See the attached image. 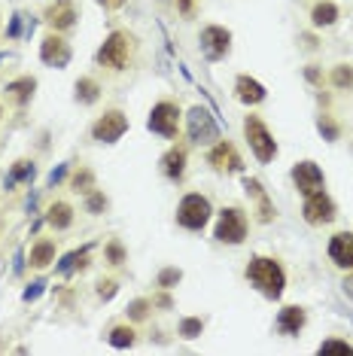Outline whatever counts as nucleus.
Listing matches in <instances>:
<instances>
[{"label": "nucleus", "mask_w": 353, "mask_h": 356, "mask_svg": "<svg viewBox=\"0 0 353 356\" xmlns=\"http://www.w3.org/2000/svg\"><path fill=\"white\" fill-rule=\"evenodd\" d=\"M247 280L268 298H280L286 287V274L280 268V262L268 259V256H253L250 265H247Z\"/></svg>", "instance_id": "f257e3e1"}, {"label": "nucleus", "mask_w": 353, "mask_h": 356, "mask_svg": "<svg viewBox=\"0 0 353 356\" xmlns=\"http://www.w3.org/2000/svg\"><path fill=\"white\" fill-rule=\"evenodd\" d=\"M210 213H214V208H210L207 198L198 195V192H189V195L176 204V223L189 232H201L204 225H207Z\"/></svg>", "instance_id": "f03ea898"}, {"label": "nucleus", "mask_w": 353, "mask_h": 356, "mask_svg": "<svg viewBox=\"0 0 353 356\" xmlns=\"http://www.w3.org/2000/svg\"><path fill=\"white\" fill-rule=\"evenodd\" d=\"M244 134H247V144H250L253 155H256L262 165H268V162L277 155V144H274L271 131H268L265 122L259 116H247L244 119Z\"/></svg>", "instance_id": "7ed1b4c3"}, {"label": "nucleus", "mask_w": 353, "mask_h": 356, "mask_svg": "<svg viewBox=\"0 0 353 356\" xmlns=\"http://www.w3.org/2000/svg\"><path fill=\"white\" fill-rule=\"evenodd\" d=\"M146 128H150L152 134H161V137H176V131H180V110H176V104L171 101H159L152 107L150 119H146Z\"/></svg>", "instance_id": "20e7f679"}, {"label": "nucleus", "mask_w": 353, "mask_h": 356, "mask_svg": "<svg viewBox=\"0 0 353 356\" xmlns=\"http://www.w3.org/2000/svg\"><path fill=\"white\" fill-rule=\"evenodd\" d=\"M247 238V216L238 208H225L216 223V241L220 244H244Z\"/></svg>", "instance_id": "39448f33"}, {"label": "nucleus", "mask_w": 353, "mask_h": 356, "mask_svg": "<svg viewBox=\"0 0 353 356\" xmlns=\"http://www.w3.org/2000/svg\"><path fill=\"white\" fill-rule=\"evenodd\" d=\"M128 131V116L122 110H107L95 125H91V137L98 144H116L122 134Z\"/></svg>", "instance_id": "423d86ee"}, {"label": "nucleus", "mask_w": 353, "mask_h": 356, "mask_svg": "<svg viewBox=\"0 0 353 356\" xmlns=\"http://www.w3.org/2000/svg\"><path fill=\"white\" fill-rule=\"evenodd\" d=\"M186 128H189V137H192L195 144H210V140L220 137V125H216V119L210 116L204 107H192V110H189Z\"/></svg>", "instance_id": "0eeeda50"}, {"label": "nucleus", "mask_w": 353, "mask_h": 356, "mask_svg": "<svg viewBox=\"0 0 353 356\" xmlns=\"http://www.w3.org/2000/svg\"><path fill=\"white\" fill-rule=\"evenodd\" d=\"M128 34L122 31H113L107 40H104V46L98 49V61L104 64V67H113V70H122L125 61H128Z\"/></svg>", "instance_id": "6e6552de"}, {"label": "nucleus", "mask_w": 353, "mask_h": 356, "mask_svg": "<svg viewBox=\"0 0 353 356\" xmlns=\"http://www.w3.org/2000/svg\"><path fill=\"white\" fill-rule=\"evenodd\" d=\"M229 49H231V34L225 31V27L220 25H207L201 31V52H204V58H210V61H220L229 55Z\"/></svg>", "instance_id": "1a4fd4ad"}, {"label": "nucleus", "mask_w": 353, "mask_h": 356, "mask_svg": "<svg viewBox=\"0 0 353 356\" xmlns=\"http://www.w3.org/2000/svg\"><path fill=\"white\" fill-rule=\"evenodd\" d=\"M301 213H305V219L310 225H326L335 219V201L326 195V192H314V195H305V208H301Z\"/></svg>", "instance_id": "9d476101"}, {"label": "nucleus", "mask_w": 353, "mask_h": 356, "mask_svg": "<svg viewBox=\"0 0 353 356\" xmlns=\"http://www.w3.org/2000/svg\"><path fill=\"white\" fill-rule=\"evenodd\" d=\"M293 183H295V189L301 192V195H314V192H320L323 189V183H326V177H323V170L317 162H299V165L293 168Z\"/></svg>", "instance_id": "9b49d317"}, {"label": "nucleus", "mask_w": 353, "mask_h": 356, "mask_svg": "<svg viewBox=\"0 0 353 356\" xmlns=\"http://www.w3.org/2000/svg\"><path fill=\"white\" fill-rule=\"evenodd\" d=\"M207 162L214 165V170H220V174H235V170L244 168V162H241V155H238V149L231 146V144H225V140L210 149Z\"/></svg>", "instance_id": "f8f14e48"}, {"label": "nucleus", "mask_w": 353, "mask_h": 356, "mask_svg": "<svg viewBox=\"0 0 353 356\" xmlns=\"http://www.w3.org/2000/svg\"><path fill=\"white\" fill-rule=\"evenodd\" d=\"M40 58H43V64H49V67H67L70 61V46L61 37H55V34H49V37L40 43Z\"/></svg>", "instance_id": "ddd939ff"}, {"label": "nucleus", "mask_w": 353, "mask_h": 356, "mask_svg": "<svg viewBox=\"0 0 353 356\" xmlns=\"http://www.w3.org/2000/svg\"><path fill=\"white\" fill-rule=\"evenodd\" d=\"M329 259L338 268H348L353 271V232H338L329 241Z\"/></svg>", "instance_id": "4468645a"}, {"label": "nucleus", "mask_w": 353, "mask_h": 356, "mask_svg": "<svg viewBox=\"0 0 353 356\" xmlns=\"http://www.w3.org/2000/svg\"><path fill=\"white\" fill-rule=\"evenodd\" d=\"M305 308H299V304H286L284 311L277 314V332L280 335H286V338H293V335H299L301 329H305Z\"/></svg>", "instance_id": "2eb2a0df"}, {"label": "nucleus", "mask_w": 353, "mask_h": 356, "mask_svg": "<svg viewBox=\"0 0 353 356\" xmlns=\"http://www.w3.org/2000/svg\"><path fill=\"white\" fill-rule=\"evenodd\" d=\"M46 21L55 27V31H67V27L76 25V6L73 0H55L46 10Z\"/></svg>", "instance_id": "dca6fc26"}, {"label": "nucleus", "mask_w": 353, "mask_h": 356, "mask_svg": "<svg viewBox=\"0 0 353 356\" xmlns=\"http://www.w3.org/2000/svg\"><path fill=\"white\" fill-rule=\"evenodd\" d=\"M235 95H238V101H244V104H262L268 91H265V85L259 82V80H253V76L241 74L235 80Z\"/></svg>", "instance_id": "f3484780"}, {"label": "nucleus", "mask_w": 353, "mask_h": 356, "mask_svg": "<svg viewBox=\"0 0 353 356\" xmlns=\"http://www.w3.org/2000/svg\"><path fill=\"white\" fill-rule=\"evenodd\" d=\"M244 189H247V195H253V198H256V213H259V223H271V219H274V208H271V201H268V195H265L262 183H259V180H253V177H247V180H244Z\"/></svg>", "instance_id": "a211bd4d"}, {"label": "nucleus", "mask_w": 353, "mask_h": 356, "mask_svg": "<svg viewBox=\"0 0 353 356\" xmlns=\"http://www.w3.org/2000/svg\"><path fill=\"white\" fill-rule=\"evenodd\" d=\"M161 170H165V177H171V180H180L183 170H186V149L183 146H171L165 155H161Z\"/></svg>", "instance_id": "6ab92c4d"}, {"label": "nucleus", "mask_w": 353, "mask_h": 356, "mask_svg": "<svg viewBox=\"0 0 353 356\" xmlns=\"http://www.w3.org/2000/svg\"><path fill=\"white\" fill-rule=\"evenodd\" d=\"M34 89H37V80H34V76H22V80H12L6 85V95H10L19 107H25L34 98Z\"/></svg>", "instance_id": "aec40b11"}, {"label": "nucleus", "mask_w": 353, "mask_h": 356, "mask_svg": "<svg viewBox=\"0 0 353 356\" xmlns=\"http://www.w3.org/2000/svg\"><path fill=\"white\" fill-rule=\"evenodd\" d=\"M310 21H314V27H329L338 21V6L332 3V0H320V3L310 10Z\"/></svg>", "instance_id": "412c9836"}, {"label": "nucleus", "mask_w": 353, "mask_h": 356, "mask_svg": "<svg viewBox=\"0 0 353 356\" xmlns=\"http://www.w3.org/2000/svg\"><path fill=\"white\" fill-rule=\"evenodd\" d=\"M46 223L52 225V229H67V225L73 223V208H70L67 201H55L46 213Z\"/></svg>", "instance_id": "4be33fe9"}, {"label": "nucleus", "mask_w": 353, "mask_h": 356, "mask_svg": "<svg viewBox=\"0 0 353 356\" xmlns=\"http://www.w3.org/2000/svg\"><path fill=\"white\" fill-rule=\"evenodd\" d=\"M98 98H101V85L91 80V76L76 80V101H80V104H95Z\"/></svg>", "instance_id": "5701e85b"}, {"label": "nucleus", "mask_w": 353, "mask_h": 356, "mask_svg": "<svg viewBox=\"0 0 353 356\" xmlns=\"http://www.w3.org/2000/svg\"><path fill=\"white\" fill-rule=\"evenodd\" d=\"M34 174H37V168H34V162H27V159L16 162V165H12V170H10V177H6V189H12V186H16V183L34 180Z\"/></svg>", "instance_id": "b1692460"}, {"label": "nucleus", "mask_w": 353, "mask_h": 356, "mask_svg": "<svg viewBox=\"0 0 353 356\" xmlns=\"http://www.w3.org/2000/svg\"><path fill=\"white\" fill-rule=\"evenodd\" d=\"M52 259H55V244L52 241H40V244H34V250H31V265L34 268H46Z\"/></svg>", "instance_id": "393cba45"}, {"label": "nucleus", "mask_w": 353, "mask_h": 356, "mask_svg": "<svg viewBox=\"0 0 353 356\" xmlns=\"http://www.w3.org/2000/svg\"><path fill=\"white\" fill-rule=\"evenodd\" d=\"M89 250H91V247H82V250L67 253L65 259L58 262V271H61V274H70L73 268H82V265H86V259H89Z\"/></svg>", "instance_id": "a878e982"}, {"label": "nucleus", "mask_w": 353, "mask_h": 356, "mask_svg": "<svg viewBox=\"0 0 353 356\" xmlns=\"http://www.w3.org/2000/svg\"><path fill=\"white\" fill-rule=\"evenodd\" d=\"M332 85L335 89H341V91H353V67L350 64H338L335 70H332Z\"/></svg>", "instance_id": "bb28decb"}, {"label": "nucleus", "mask_w": 353, "mask_h": 356, "mask_svg": "<svg viewBox=\"0 0 353 356\" xmlns=\"http://www.w3.org/2000/svg\"><path fill=\"white\" fill-rule=\"evenodd\" d=\"M317 353H320V356H326V353L353 356V344H348V341H338V338H329V341H323V344L317 347Z\"/></svg>", "instance_id": "cd10ccee"}, {"label": "nucleus", "mask_w": 353, "mask_h": 356, "mask_svg": "<svg viewBox=\"0 0 353 356\" xmlns=\"http://www.w3.org/2000/svg\"><path fill=\"white\" fill-rule=\"evenodd\" d=\"M110 344L119 347V351L131 347L134 344V329H131V326H116V329L110 332Z\"/></svg>", "instance_id": "c85d7f7f"}, {"label": "nucleus", "mask_w": 353, "mask_h": 356, "mask_svg": "<svg viewBox=\"0 0 353 356\" xmlns=\"http://www.w3.org/2000/svg\"><path fill=\"white\" fill-rule=\"evenodd\" d=\"M180 280H183L180 268H161V271H159V287L161 289H174Z\"/></svg>", "instance_id": "c756f323"}, {"label": "nucleus", "mask_w": 353, "mask_h": 356, "mask_svg": "<svg viewBox=\"0 0 353 356\" xmlns=\"http://www.w3.org/2000/svg\"><path fill=\"white\" fill-rule=\"evenodd\" d=\"M201 329H204L201 317H186V320L180 323V335H183V338H198Z\"/></svg>", "instance_id": "7c9ffc66"}, {"label": "nucleus", "mask_w": 353, "mask_h": 356, "mask_svg": "<svg viewBox=\"0 0 353 356\" xmlns=\"http://www.w3.org/2000/svg\"><path fill=\"white\" fill-rule=\"evenodd\" d=\"M150 308H152V304L146 302V298H134L128 308H125V314H128L131 320H146V314H150Z\"/></svg>", "instance_id": "2f4dec72"}, {"label": "nucleus", "mask_w": 353, "mask_h": 356, "mask_svg": "<svg viewBox=\"0 0 353 356\" xmlns=\"http://www.w3.org/2000/svg\"><path fill=\"white\" fill-rule=\"evenodd\" d=\"M73 186H76V192H91L95 189V177H91V170H76L73 174Z\"/></svg>", "instance_id": "473e14b6"}, {"label": "nucleus", "mask_w": 353, "mask_h": 356, "mask_svg": "<svg viewBox=\"0 0 353 356\" xmlns=\"http://www.w3.org/2000/svg\"><path fill=\"white\" fill-rule=\"evenodd\" d=\"M86 210H89V213H95V216H98V213H104V210H107V198H104V192H95V189L89 192Z\"/></svg>", "instance_id": "72a5a7b5"}, {"label": "nucleus", "mask_w": 353, "mask_h": 356, "mask_svg": "<svg viewBox=\"0 0 353 356\" xmlns=\"http://www.w3.org/2000/svg\"><path fill=\"white\" fill-rule=\"evenodd\" d=\"M317 128H320V134H323L326 140H338V134H341V131H338V125L332 122L329 116H320V119H317Z\"/></svg>", "instance_id": "f704fd0d"}, {"label": "nucleus", "mask_w": 353, "mask_h": 356, "mask_svg": "<svg viewBox=\"0 0 353 356\" xmlns=\"http://www.w3.org/2000/svg\"><path fill=\"white\" fill-rule=\"evenodd\" d=\"M107 259H110V265L125 262V250H122V244H119V241H110V244H107Z\"/></svg>", "instance_id": "c9c22d12"}, {"label": "nucleus", "mask_w": 353, "mask_h": 356, "mask_svg": "<svg viewBox=\"0 0 353 356\" xmlns=\"http://www.w3.org/2000/svg\"><path fill=\"white\" fill-rule=\"evenodd\" d=\"M98 296H101L104 302L113 298V296H116V283H113V280H101V283H98Z\"/></svg>", "instance_id": "e433bc0d"}, {"label": "nucleus", "mask_w": 353, "mask_h": 356, "mask_svg": "<svg viewBox=\"0 0 353 356\" xmlns=\"http://www.w3.org/2000/svg\"><path fill=\"white\" fill-rule=\"evenodd\" d=\"M43 287H46V280H34L31 287L25 289V302H34V298H37L40 293H43Z\"/></svg>", "instance_id": "4c0bfd02"}, {"label": "nucleus", "mask_w": 353, "mask_h": 356, "mask_svg": "<svg viewBox=\"0 0 353 356\" xmlns=\"http://www.w3.org/2000/svg\"><path fill=\"white\" fill-rule=\"evenodd\" d=\"M22 21H25V16H12V25H10V37H19V31H22Z\"/></svg>", "instance_id": "58836bf2"}, {"label": "nucleus", "mask_w": 353, "mask_h": 356, "mask_svg": "<svg viewBox=\"0 0 353 356\" xmlns=\"http://www.w3.org/2000/svg\"><path fill=\"white\" fill-rule=\"evenodd\" d=\"M65 174H67V165H61L58 170H52V177H49V186H55V183H58Z\"/></svg>", "instance_id": "ea45409f"}, {"label": "nucleus", "mask_w": 353, "mask_h": 356, "mask_svg": "<svg viewBox=\"0 0 353 356\" xmlns=\"http://www.w3.org/2000/svg\"><path fill=\"white\" fill-rule=\"evenodd\" d=\"M305 76H308L310 82H320V70H317V67H308V70H305Z\"/></svg>", "instance_id": "a19ab883"}, {"label": "nucleus", "mask_w": 353, "mask_h": 356, "mask_svg": "<svg viewBox=\"0 0 353 356\" xmlns=\"http://www.w3.org/2000/svg\"><path fill=\"white\" fill-rule=\"evenodd\" d=\"M98 3H104V6H107V10H119V6H122L125 0H98Z\"/></svg>", "instance_id": "79ce46f5"}, {"label": "nucleus", "mask_w": 353, "mask_h": 356, "mask_svg": "<svg viewBox=\"0 0 353 356\" xmlns=\"http://www.w3.org/2000/svg\"><path fill=\"white\" fill-rule=\"evenodd\" d=\"M155 304H161V308H171V296H159V298H155Z\"/></svg>", "instance_id": "37998d69"}, {"label": "nucleus", "mask_w": 353, "mask_h": 356, "mask_svg": "<svg viewBox=\"0 0 353 356\" xmlns=\"http://www.w3.org/2000/svg\"><path fill=\"white\" fill-rule=\"evenodd\" d=\"M180 10L183 12H192V0H180Z\"/></svg>", "instance_id": "c03bdc74"}, {"label": "nucleus", "mask_w": 353, "mask_h": 356, "mask_svg": "<svg viewBox=\"0 0 353 356\" xmlns=\"http://www.w3.org/2000/svg\"><path fill=\"white\" fill-rule=\"evenodd\" d=\"M344 293L353 296V277H350V280H344Z\"/></svg>", "instance_id": "a18cd8bd"}, {"label": "nucleus", "mask_w": 353, "mask_h": 356, "mask_svg": "<svg viewBox=\"0 0 353 356\" xmlns=\"http://www.w3.org/2000/svg\"><path fill=\"white\" fill-rule=\"evenodd\" d=\"M0 116H3V110H0Z\"/></svg>", "instance_id": "49530a36"}]
</instances>
